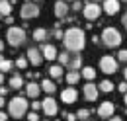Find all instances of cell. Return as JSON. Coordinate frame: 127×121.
<instances>
[{"mask_svg":"<svg viewBox=\"0 0 127 121\" xmlns=\"http://www.w3.org/2000/svg\"><path fill=\"white\" fill-rule=\"evenodd\" d=\"M41 51V55H43V59H47V60H55L57 59V49H55V45H51V43H43V47L39 49Z\"/></svg>","mask_w":127,"mask_h":121,"instance_id":"cell-10","label":"cell"},{"mask_svg":"<svg viewBox=\"0 0 127 121\" xmlns=\"http://www.w3.org/2000/svg\"><path fill=\"white\" fill-rule=\"evenodd\" d=\"M88 115H90V109H78V113H76V119H88Z\"/></svg>","mask_w":127,"mask_h":121,"instance_id":"cell-28","label":"cell"},{"mask_svg":"<svg viewBox=\"0 0 127 121\" xmlns=\"http://www.w3.org/2000/svg\"><path fill=\"white\" fill-rule=\"evenodd\" d=\"M125 104H127V92H125Z\"/></svg>","mask_w":127,"mask_h":121,"instance_id":"cell-48","label":"cell"},{"mask_svg":"<svg viewBox=\"0 0 127 121\" xmlns=\"http://www.w3.org/2000/svg\"><path fill=\"white\" fill-rule=\"evenodd\" d=\"M123 2H127V0H123Z\"/></svg>","mask_w":127,"mask_h":121,"instance_id":"cell-53","label":"cell"},{"mask_svg":"<svg viewBox=\"0 0 127 121\" xmlns=\"http://www.w3.org/2000/svg\"><path fill=\"white\" fill-rule=\"evenodd\" d=\"M41 109L45 111V115H49V117H53V115H57V111H59V107H57V102L49 96V98H45L43 102H41Z\"/></svg>","mask_w":127,"mask_h":121,"instance_id":"cell-9","label":"cell"},{"mask_svg":"<svg viewBox=\"0 0 127 121\" xmlns=\"http://www.w3.org/2000/svg\"><path fill=\"white\" fill-rule=\"evenodd\" d=\"M2 82H4V74L0 72V84H2Z\"/></svg>","mask_w":127,"mask_h":121,"instance_id":"cell-44","label":"cell"},{"mask_svg":"<svg viewBox=\"0 0 127 121\" xmlns=\"http://www.w3.org/2000/svg\"><path fill=\"white\" fill-rule=\"evenodd\" d=\"M117 57H119V60H121V62H127V49H121Z\"/></svg>","mask_w":127,"mask_h":121,"instance_id":"cell-31","label":"cell"},{"mask_svg":"<svg viewBox=\"0 0 127 121\" xmlns=\"http://www.w3.org/2000/svg\"><path fill=\"white\" fill-rule=\"evenodd\" d=\"M119 92H123V94L127 92V82H121V84H119Z\"/></svg>","mask_w":127,"mask_h":121,"instance_id":"cell-36","label":"cell"},{"mask_svg":"<svg viewBox=\"0 0 127 121\" xmlns=\"http://www.w3.org/2000/svg\"><path fill=\"white\" fill-rule=\"evenodd\" d=\"M49 74H51V78H57V80H59V78L63 76V66H61V64H53V66L49 68Z\"/></svg>","mask_w":127,"mask_h":121,"instance_id":"cell-23","label":"cell"},{"mask_svg":"<svg viewBox=\"0 0 127 121\" xmlns=\"http://www.w3.org/2000/svg\"><path fill=\"white\" fill-rule=\"evenodd\" d=\"M82 14H84L86 20H98L100 14H102V8H100L96 2H88V4L82 8Z\"/></svg>","mask_w":127,"mask_h":121,"instance_id":"cell-7","label":"cell"},{"mask_svg":"<svg viewBox=\"0 0 127 121\" xmlns=\"http://www.w3.org/2000/svg\"><path fill=\"white\" fill-rule=\"evenodd\" d=\"M64 117H66V121H76V115H74V113H66Z\"/></svg>","mask_w":127,"mask_h":121,"instance_id":"cell-35","label":"cell"},{"mask_svg":"<svg viewBox=\"0 0 127 121\" xmlns=\"http://www.w3.org/2000/svg\"><path fill=\"white\" fill-rule=\"evenodd\" d=\"M22 86H24V78H22L20 74H14L12 78H10V88L16 90V88H22Z\"/></svg>","mask_w":127,"mask_h":121,"instance_id":"cell-24","label":"cell"},{"mask_svg":"<svg viewBox=\"0 0 127 121\" xmlns=\"http://www.w3.org/2000/svg\"><path fill=\"white\" fill-rule=\"evenodd\" d=\"M12 22H14V18H12V16H6V24H8V26H10V24H12Z\"/></svg>","mask_w":127,"mask_h":121,"instance_id":"cell-40","label":"cell"},{"mask_svg":"<svg viewBox=\"0 0 127 121\" xmlns=\"http://www.w3.org/2000/svg\"><path fill=\"white\" fill-rule=\"evenodd\" d=\"M2 59H4V57H2V55H0V60H2Z\"/></svg>","mask_w":127,"mask_h":121,"instance_id":"cell-51","label":"cell"},{"mask_svg":"<svg viewBox=\"0 0 127 121\" xmlns=\"http://www.w3.org/2000/svg\"><path fill=\"white\" fill-rule=\"evenodd\" d=\"M16 66H18V68H26V66H28V59H26V57H18Z\"/></svg>","mask_w":127,"mask_h":121,"instance_id":"cell-29","label":"cell"},{"mask_svg":"<svg viewBox=\"0 0 127 121\" xmlns=\"http://www.w3.org/2000/svg\"><path fill=\"white\" fill-rule=\"evenodd\" d=\"M32 109H33V111L41 109V102H33V104H32Z\"/></svg>","mask_w":127,"mask_h":121,"instance_id":"cell-34","label":"cell"},{"mask_svg":"<svg viewBox=\"0 0 127 121\" xmlns=\"http://www.w3.org/2000/svg\"><path fill=\"white\" fill-rule=\"evenodd\" d=\"M121 24L125 26V30H127V12H125V14H123V18H121Z\"/></svg>","mask_w":127,"mask_h":121,"instance_id":"cell-37","label":"cell"},{"mask_svg":"<svg viewBox=\"0 0 127 121\" xmlns=\"http://www.w3.org/2000/svg\"><path fill=\"white\" fill-rule=\"evenodd\" d=\"M98 86L96 84H92V82H88L86 86H84V98L88 100V102H96L98 100Z\"/></svg>","mask_w":127,"mask_h":121,"instance_id":"cell-13","label":"cell"},{"mask_svg":"<svg viewBox=\"0 0 127 121\" xmlns=\"http://www.w3.org/2000/svg\"><path fill=\"white\" fill-rule=\"evenodd\" d=\"M68 10H70V8H68V4H66L64 0L55 2V16H57V18H61V20H63V18H66Z\"/></svg>","mask_w":127,"mask_h":121,"instance_id":"cell-15","label":"cell"},{"mask_svg":"<svg viewBox=\"0 0 127 121\" xmlns=\"http://www.w3.org/2000/svg\"><path fill=\"white\" fill-rule=\"evenodd\" d=\"M6 94H8V88H0V96H2V98H4Z\"/></svg>","mask_w":127,"mask_h":121,"instance_id":"cell-39","label":"cell"},{"mask_svg":"<svg viewBox=\"0 0 127 121\" xmlns=\"http://www.w3.org/2000/svg\"><path fill=\"white\" fill-rule=\"evenodd\" d=\"M39 92H41V84H35V82H28L26 84V96L28 98H37L39 96Z\"/></svg>","mask_w":127,"mask_h":121,"instance_id":"cell-16","label":"cell"},{"mask_svg":"<svg viewBox=\"0 0 127 121\" xmlns=\"http://www.w3.org/2000/svg\"><path fill=\"white\" fill-rule=\"evenodd\" d=\"M72 10H74V12H76V10H82V4H80L78 0H74V2H72Z\"/></svg>","mask_w":127,"mask_h":121,"instance_id":"cell-33","label":"cell"},{"mask_svg":"<svg viewBox=\"0 0 127 121\" xmlns=\"http://www.w3.org/2000/svg\"><path fill=\"white\" fill-rule=\"evenodd\" d=\"M26 59H28L30 64L39 66V64H41V60H43V55H41V51H39L37 47H30V49H28V53H26Z\"/></svg>","mask_w":127,"mask_h":121,"instance_id":"cell-8","label":"cell"},{"mask_svg":"<svg viewBox=\"0 0 127 121\" xmlns=\"http://www.w3.org/2000/svg\"><path fill=\"white\" fill-rule=\"evenodd\" d=\"M113 104L111 102H104V104H100V107H98V115L100 117H104V119H110L111 115H113Z\"/></svg>","mask_w":127,"mask_h":121,"instance_id":"cell-12","label":"cell"},{"mask_svg":"<svg viewBox=\"0 0 127 121\" xmlns=\"http://www.w3.org/2000/svg\"><path fill=\"white\" fill-rule=\"evenodd\" d=\"M6 39H8V43L12 47H20L24 41H26V30H22V28H18V26H12L8 33H6Z\"/></svg>","mask_w":127,"mask_h":121,"instance_id":"cell-4","label":"cell"},{"mask_svg":"<svg viewBox=\"0 0 127 121\" xmlns=\"http://www.w3.org/2000/svg\"><path fill=\"white\" fill-rule=\"evenodd\" d=\"M102 41H104L106 47H117L121 43V33L115 28H106L102 31Z\"/></svg>","mask_w":127,"mask_h":121,"instance_id":"cell-3","label":"cell"},{"mask_svg":"<svg viewBox=\"0 0 127 121\" xmlns=\"http://www.w3.org/2000/svg\"><path fill=\"white\" fill-rule=\"evenodd\" d=\"M55 82H51V80H41V90L43 92H47V94H53L55 92Z\"/></svg>","mask_w":127,"mask_h":121,"instance_id":"cell-25","label":"cell"},{"mask_svg":"<svg viewBox=\"0 0 127 121\" xmlns=\"http://www.w3.org/2000/svg\"><path fill=\"white\" fill-rule=\"evenodd\" d=\"M6 119H8V115H6L4 111H0V121H6Z\"/></svg>","mask_w":127,"mask_h":121,"instance_id":"cell-38","label":"cell"},{"mask_svg":"<svg viewBox=\"0 0 127 121\" xmlns=\"http://www.w3.org/2000/svg\"><path fill=\"white\" fill-rule=\"evenodd\" d=\"M68 66H70V70H80V68H82V59H80L78 55L70 57V60H68Z\"/></svg>","mask_w":127,"mask_h":121,"instance_id":"cell-19","label":"cell"},{"mask_svg":"<svg viewBox=\"0 0 127 121\" xmlns=\"http://www.w3.org/2000/svg\"><path fill=\"white\" fill-rule=\"evenodd\" d=\"M76 98H78V92L74 90L72 86H70V88H64V90L61 92V100H63L64 104H74Z\"/></svg>","mask_w":127,"mask_h":121,"instance_id":"cell-11","label":"cell"},{"mask_svg":"<svg viewBox=\"0 0 127 121\" xmlns=\"http://www.w3.org/2000/svg\"><path fill=\"white\" fill-rule=\"evenodd\" d=\"M123 76H125V80H127V68H125V70H123Z\"/></svg>","mask_w":127,"mask_h":121,"instance_id":"cell-45","label":"cell"},{"mask_svg":"<svg viewBox=\"0 0 127 121\" xmlns=\"http://www.w3.org/2000/svg\"><path fill=\"white\" fill-rule=\"evenodd\" d=\"M64 2H66V4H68V2H74V0H64Z\"/></svg>","mask_w":127,"mask_h":121,"instance_id":"cell-46","label":"cell"},{"mask_svg":"<svg viewBox=\"0 0 127 121\" xmlns=\"http://www.w3.org/2000/svg\"><path fill=\"white\" fill-rule=\"evenodd\" d=\"M4 104H6V102H4V98L0 96V107H4Z\"/></svg>","mask_w":127,"mask_h":121,"instance_id":"cell-42","label":"cell"},{"mask_svg":"<svg viewBox=\"0 0 127 121\" xmlns=\"http://www.w3.org/2000/svg\"><path fill=\"white\" fill-rule=\"evenodd\" d=\"M78 80H80V72H78V70H70V72H66V82H68L70 86H74Z\"/></svg>","mask_w":127,"mask_h":121,"instance_id":"cell-20","label":"cell"},{"mask_svg":"<svg viewBox=\"0 0 127 121\" xmlns=\"http://www.w3.org/2000/svg\"><path fill=\"white\" fill-rule=\"evenodd\" d=\"M102 10L108 16L117 14V10H119V0H104V8H102Z\"/></svg>","mask_w":127,"mask_h":121,"instance_id":"cell-14","label":"cell"},{"mask_svg":"<svg viewBox=\"0 0 127 121\" xmlns=\"http://www.w3.org/2000/svg\"><path fill=\"white\" fill-rule=\"evenodd\" d=\"M57 59H59V64H61V66H68L70 55H68L66 51H63V53H59V55H57Z\"/></svg>","mask_w":127,"mask_h":121,"instance_id":"cell-27","label":"cell"},{"mask_svg":"<svg viewBox=\"0 0 127 121\" xmlns=\"http://www.w3.org/2000/svg\"><path fill=\"white\" fill-rule=\"evenodd\" d=\"M2 49H4V41L0 39V51H2Z\"/></svg>","mask_w":127,"mask_h":121,"instance_id":"cell-43","label":"cell"},{"mask_svg":"<svg viewBox=\"0 0 127 121\" xmlns=\"http://www.w3.org/2000/svg\"><path fill=\"white\" fill-rule=\"evenodd\" d=\"M63 43L66 47V51H72V53H78L84 49L86 45V37H84V31L80 28H68L63 35Z\"/></svg>","mask_w":127,"mask_h":121,"instance_id":"cell-1","label":"cell"},{"mask_svg":"<svg viewBox=\"0 0 127 121\" xmlns=\"http://www.w3.org/2000/svg\"><path fill=\"white\" fill-rule=\"evenodd\" d=\"M100 70L106 72V74H113L117 70V59L113 55H104L100 59Z\"/></svg>","mask_w":127,"mask_h":121,"instance_id":"cell-5","label":"cell"},{"mask_svg":"<svg viewBox=\"0 0 127 121\" xmlns=\"http://www.w3.org/2000/svg\"><path fill=\"white\" fill-rule=\"evenodd\" d=\"M28 121H41V119H39L37 111H32V113H28Z\"/></svg>","mask_w":127,"mask_h":121,"instance_id":"cell-32","label":"cell"},{"mask_svg":"<svg viewBox=\"0 0 127 121\" xmlns=\"http://www.w3.org/2000/svg\"><path fill=\"white\" fill-rule=\"evenodd\" d=\"M47 30H43V28H37V30L33 31V39H35V41H39V43H41V41H47Z\"/></svg>","mask_w":127,"mask_h":121,"instance_id":"cell-18","label":"cell"},{"mask_svg":"<svg viewBox=\"0 0 127 121\" xmlns=\"http://www.w3.org/2000/svg\"><path fill=\"white\" fill-rule=\"evenodd\" d=\"M98 90L104 92V94H110L113 90V84H111V80H102L100 84H98Z\"/></svg>","mask_w":127,"mask_h":121,"instance_id":"cell-22","label":"cell"},{"mask_svg":"<svg viewBox=\"0 0 127 121\" xmlns=\"http://www.w3.org/2000/svg\"><path fill=\"white\" fill-rule=\"evenodd\" d=\"M88 2H96V4H98V0H88Z\"/></svg>","mask_w":127,"mask_h":121,"instance_id":"cell-47","label":"cell"},{"mask_svg":"<svg viewBox=\"0 0 127 121\" xmlns=\"http://www.w3.org/2000/svg\"><path fill=\"white\" fill-rule=\"evenodd\" d=\"M28 100L26 98H22V96H16V98H12L10 100V104H8V111H10V115L12 117H16V119H20V117H24L26 113H28Z\"/></svg>","mask_w":127,"mask_h":121,"instance_id":"cell-2","label":"cell"},{"mask_svg":"<svg viewBox=\"0 0 127 121\" xmlns=\"http://www.w3.org/2000/svg\"><path fill=\"white\" fill-rule=\"evenodd\" d=\"M20 16H22L24 20H32V18H37V16H39V6H37L35 2H26V4H22Z\"/></svg>","mask_w":127,"mask_h":121,"instance_id":"cell-6","label":"cell"},{"mask_svg":"<svg viewBox=\"0 0 127 121\" xmlns=\"http://www.w3.org/2000/svg\"><path fill=\"white\" fill-rule=\"evenodd\" d=\"M41 121H49V119H41Z\"/></svg>","mask_w":127,"mask_h":121,"instance_id":"cell-52","label":"cell"},{"mask_svg":"<svg viewBox=\"0 0 127 121\" xmlns=\"http://www.w3.org/2000/svg\"><path fill=\"white\" fill-rule=\"evenodd\" d=\"M12 66H14V62L8 59H2L0 60V72L4 74V72H8V70H12Z\"/></svg>","mask_w":127,"mask_h":121,"instance_id":"cell-26","label":"cell"},{"mask_svg":"<svg viewBox=\"0 0 127 121\" xmlns=\"http://www.w3.org/2000/svg\"><path fill=\"white\" fill-rule=\"evenodd\" d=\"M63 35H64V31H61V28H55L53 30V37L55 39H63Z\"/></svg>","mask_w":127,"mask_h":121,"instance_id":"cell-30","label":"cell"},{"mask_svg":"<svg viewBox=\"0 0 127 121\" xmlns=\"http://www.w3.org/2000/svg\"><path fill=\"white\" fill-rule=\"evenodd\" d=\"M32 2H41V0H32Z\"/></svg>","mask_w":127,"mask_h":121,"instance_id":"cell-49","label":"cell"},{"mask_svg":"<svg viewBox=\"0 0 127 121\" xmlns=\"http://www.w3.org/2000/svg\"><path fill=\"white\" fill-rule=\"evenodd\" d=\"M80 76H84L86 80H94L96 78V70L92 68V66H84V68L80 70Z\"/></svg>","mask_w":127,"mask_h":121,"instance_id":"cell-21","label":"cell"},{"mask_svg":"<svg viewBox=\"0 0 127 121\" xmlns=\"http://www.w3.org/2000/svg\"><path fill=\"white\" fill-rule=\"evenodd\" d=\"M80 121H90V119H80Z\"/></svg>","mask_w":127,"mask_h":121,"instance_id":"cell-50","label":"cell"},{"mask_svg":"<svg viewBox=\"0 0 127 121\" xmlns=\"http://www.w3.org/2000/svg\"><path fill=\"white\" fill-rule=\"evenodd\" d=\"M108 121H123V119H121V117H115V115H111Z\"/></svg>","mask_w":127,"mask_h":121,"instance_id":"cell-41","label":"cell"},{"mask_svg":"<svg viewBox=\"0 0 127 121\" xmlns=\"http://www.w3.org/2000/svg\"><path fill=\"white\" fill-rule=\"evenodd\" d=\"M0 14L2 16L12 14V2H10V0H0Z\"/></svg>","mask_w":127,"mask_h":121,"instance_id":"cell-17","label":"cell"}]
</instances>
